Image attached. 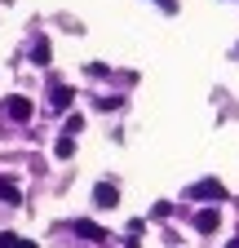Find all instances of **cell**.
Returning <instances> with one entry per match:
<instances>
[{
	"label": "cell",
	"instance_id": "cell-1",
	"mask_svg": "<svg viewBox=\"0 0 239 248\" xmlns=\"http://www.w3.org/2000/svg\"><path fill=\"white\" fill-rule=\"evenodd\" d=\"M5 115L18 120V124H27L36 115V107H31V98H22V93H9V98H5Z\"/></svg>",
	"mask_w": 239,
	"mask_h": 248
},
{
	"label": "cell",
	"instance_id": "cell-7",
	"mask_svg": "<svg viewBox=\"0 0 239 248\" xmlns=\"http://www.w3.org/2000/svg\"><path fill=\"white\" fill-rule=\"evenodd\" d=\"M53 155H58V160H71V155H75V138L62 133V138H58V146H53Z\"/></svg>",
	"mask_w": 239,
	"mask_h": 248
},
{
	"label": "cell",
	"instance_id": "cell-9",
	"mask_svg": "<svg viewBox=\"0 0 239 248\" xmlns=\"http://www.w3.org/2000/svg\"><path fill=\"white\" fill-rule=\"evenodd\" d=\"M0 200H5V204H22L18 186H14V182H5V177H0Z\"/></svg>",
	"mask_w": 239,
	"mask_h": 248
},
{
	"label": "cell",
	"instance_id": "cell-15",
	"mask_svg": "<svg viewBox=\"0 0 239 248\" xmlns=\"http://www.w3.org/2000/svg\"><path fill=\"white\" fill-rule=\"evenodd\" d=\"M235 58H239V45H235Z\"/></svg>",
	"mask_w": 239,
	"mask_h": 248
},
{
	"label": "cell",
	"instance_id": "cell-2",
	"mask_svg": "<svg viewBox=\"0 0 239 248\" xmlns=\"http://www.w3.org/2000/svg\"><path fill=\"white\" fill-rule=\"evenodd\" d=\"M93 204H98V208H115V204H120L115 182H98V186H93Z\"/></svg>",
	"mask_w": 239,
	"mask_h": 248
},
{
	"label": "cell",
	"instance_id": "cell-8",
	"mask_svg": "<svg viewBox=\"0 0 239 248\" xmlns=\"http://www.w3.org/2000/svg\"><path fill=\"white\" fill-rule=\"evenodd\" d=\"M49 40H36V49H31V62H36V67H49Z\"/></svg>",
	"mask_w": 239,
	"mask_h": 248
},
{
	"label": "cell",
	"instance_id": "cell-13",
	"mask_svg": "<svg viewBox=\"0 0 239 248\" xmlns=\"http://www.w3.org/2000/svg\"><path fill=\"white\" fill-rule=\"evenodd\" d=\"M14 248H36V244H31V239H18V244H14Z\"/></svg>",
	"mask_w": 239,
	"mask_h": 248
},
{
	"label": "cell",
	"instance_id": "cell-3",
	"mask_svg": "<svg viewBox=\"0 0 239 248\" xmlns=\"http://www.w3.org/2000/svg\"><path fill=\"white\" fill-rule=\"evenodd\" d=\"M191 195H195V200H213V204H217V200H226V186H222V182H195V186H191Z\"/></svg>",
	"mask_w": 239,
	"mask_h": 248
},
{
	"label": "cell",
	"instance_id": "cell-12",
	"mask_svg": "<svg viewBox=\"0 0 239 248\" xmlns=\"http://www.w3.org/2000/svg\"><path fill=\"white\" fill-rule=\"evenodd\" d=\"M14 244H18L14 235H0V248H14Z\"/></svg>",
	"mask_w": 239,
	"mask_h": 248
},
{
	"label": "cell",
	"instance_id": "cell-5",
	"mask_svg": "<svg viewBox=\"0 0 239 248\" xmlns=\"http://www.w3.org/2000/svg\"><path fill=\"white\" fill-rule=\"evenodd\" d=\"M71 98H75V89H67V84H53V93H49V102H53V111H62V107H71Z\"/></svg>",
	"mask_w": 239,
	"mask_h": 248
},
{
	"label": "cell",
	"instance_id": "cell-14",
	"mask_svg": "<svg viewBox=\"0 0 239 248\" xmlns=\"http://www.w3.org/2000/svg\"><path fill=\"white\" fill-rule=\"evenodd\" d=\"M226 248H239V235H235V239H230V244H226Z\"/></svg>",
	"mask_w": 239,
	"mask_h": 248
},
{
	"label": "cell",
	"instance_id": "cell-10",
	"mask_svg": "<svg viewBox=\"0 0 239 248\" xmlns=\"http://www.w3.org/2000/svg\"><path fill=\"white\" fill-rule=\"evenodd\" d=\"M62 129H67V133H71V138H75V133H80V129H84V115H67V124H62Z\"/></svg>",
	"mask_w": 239,
	"mask_h": 248
},
{
	"label": "cell",
	"instance_id": "cell-4",
	"mask_svg": "<svg viewBox=\"0 0 239 248\" xmlns=\"http://www.w3.org/2000/svg\"><path fill=\"white\" fill-rule=\"evenodd\" d=\"M71 231H75L80 239H93V244H98V239H106V231H102L98 222H89V217H80V222H71Z\"/></svg>",
	"mask_w": 239,
	"mask_h": 248
},
{
	"label": "cell",
	"instance_id": "cell-6",
	"mask_svg": "<svg viewBox=\"0 0 239 248\" xmlns=\"http://www.w3.org/2000/svg\"><path fill=\"white\" fill-rule=\"evenodd\" d=\"M195 226H199L204 235H213V231L222 226V217H217V208H213V213H199V217H195Z\"/></svg>",
	"mask_w": 239,
	"mask_h": 248
},
{
	"label": "cell",
	"instance_id": "cell-11",
	"mask_svg": "<svg viewBox=\"0 0 239 248\" xmlns=\"http://www.w3.org/2000/svg\"><path fill=\"white\" fill-rule=\"evenodd\" d=\"M155 5H160L164 14H177V0H155Z\"/></svg>",
	"mask_w": 239,
	"mask_h": 248
}]
</instances>
